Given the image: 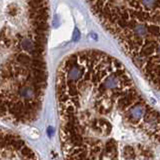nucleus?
Listing matches in <instances>:
<instances>
[{
	"label": "nucleus",
	"instance_id": "nucleus-1",
	"mask_svg": "<svg viewBox=\"0 0 160 160\" xmlns=\"http://www.w3.org/2000/svg\"><path fill=\"white\" fill-rule=\"evenodd\" d=\"M64 160H160V111L118 59L87 49L56 77Z\"/></svg>",
	"mask_w": 160,
	"mask_h": 160
},
{
	"label": "nucleus",
	"instance_id": "nucleus-2",
	"mask_svg": "<svg viewBox=\"0 0 160 160\" xmlns=\"http://www.w3.org/2000/svg\"><path fill=\"white\" fill-rule=\"evenodd\" d=\"M108 33L150 86L160 93V2L135 8Z\"/></svg>",
	"mask_w": 160,
	"mask_h": 160
},
{
	"label": "nucleus",
	"instance_id": "nucleus-3",
	"mask_svg": "<svg viewBox=\"0 0 160 160\" xmlns=\"http://www.w3.org/2000/svg\"><path fill=\"white\" fill-rule=\"evenodd\" d=\"M7 14L9 15V16H11V17H14V16H16V15L19 13L20 11V9L19 7L17 6L16 4H14V3H11V4H9L8 6H7Z\"/></svg>",
	"mask_w": 160,
	"mask_h": 160
}]
</instances>
